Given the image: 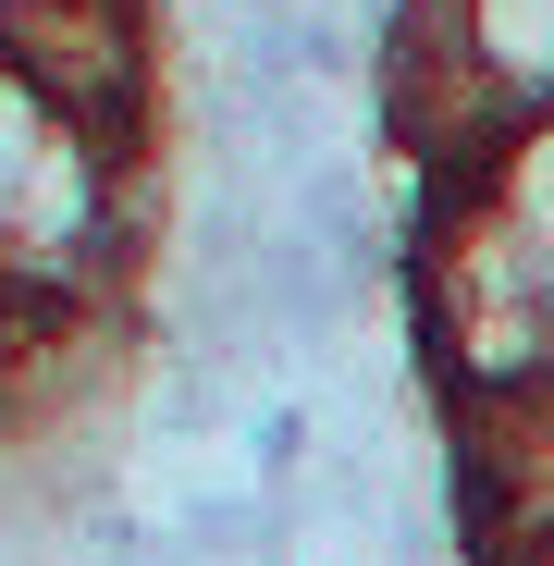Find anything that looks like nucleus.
I'll return each instance as SVG.
<instances>
[{
    "mask_svg": "<svg viewBox=\"0 0 554 566\" xmlns=\"http://www.w3.org/2000/svg\"><path fill=\"white\" fill-rule=\"evenodd\" d=\"M13 308H25V283H13V271H0V321H13Z\"/></svg>",
    "mask_w": 554,
    "mask_h": 566,
    "instance_id": "6",
    "label": "nucleus"
},
{
    "mask_svg": "<svg viewBox=\"0 0 554 566\" xmlns=\"http://www.w3.org/2000/svg\"><path fill=\"white\" fill-rule=\"evenodd\" d=\"M505 566H554V530H518V542H505Z\"/></svg>",
    "mask_w": 554,
    "mask_h": 566,
    "instance_id": "5",
    "label": "nucleus"
},
{
    "mask_svg": "<svg viewBox=\"0 0 554 566\" xmlns=\"http://www.w3.org/2000/svg\"><path fill=\"white\" fill-rule=\"evenodd\" d=\"M518 530H554V443H530V468H518Z\"/></svg>",
    "mask_w": 554,
    "mask_h": 566,
    "instance_id": "4",
    "label": "nucleus"
},
{
    "mask_svg": "<svg viewBox=\"0 0 554 566\" xmlns=\"http://www.w3.org/2000/svg\"><path fill=\"white\" fill-rule=\"evenodd\" d=\"M469 50L493 99H554V0H469Z\"/></svg>",
    "mask_w": 554,
    "mask_h": 566,
    "instance_id": "2",
    "label": "nucleus"
},
{
    "mask_svg": "<svg viewBox=\"0 0 554 566\" xmlns=\"http://www.w3.org/2000/svg\"><path fill=\"white\" fill-rule=\"evenodd\" d=\"M62 148V112L38 99V74H13L0 62V222L25 210V185H38V160Z\"/></svg>",
    "mask_w": 554,
    "mask_h": 566,
    "instance_id": "3",
    "label": "nucleus"
},
{
    "mask_svg": "<svg viewBox=\"0 0 554 566\" xmlns=\"http://www.w3.org/2000/svg\"><path fill=\"white\" fill-rule=\"evenodd\" d=\"M481 234L554 283V112H530V124L505 136V160H493V185H481Z\"/></svg>",
    "mask_w": 554,
    "mask_h": 566,
    "instance_id": "1",
    "label": "nucleus"
}]
</instances>
